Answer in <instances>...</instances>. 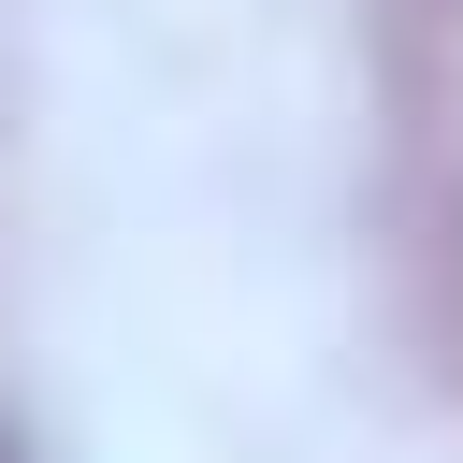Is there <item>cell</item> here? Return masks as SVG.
<instances>
[{
	"instance_id": "cell-1",
	"label": "cell",
	"mask_w": 463,
	"mask_h": 463,
	"mask_svg": "<svg viewBox=\"0 0 463 463\" xmlns=\"http://www.w3.org/2000/svg\"><path fill=\"white\" fill-rule=\"evenodd\" d=\"M0 463H14V449H0Z\"/></svg>"
}]
</instances>
